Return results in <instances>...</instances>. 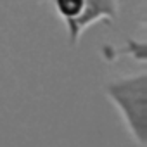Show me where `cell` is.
<instances>
[{"instance_id": "obj_1", "label": "cell", "mask_w": 147, "mask_h": 147, "mask_svg": "<svg viewBox=\"0 0 147 147\" xmlns=\"http://www.w3.org/2000/svg\"><path fill=\"white\" fill-rule=\"evenodd\" d=\"M111 102L121 113L130 133L140 144H147V75L140 73L113 82L106 87Z\"/></svg>"}, {"instance_id": "obj_2", "label": "cell", "mask_w": 147, "mask_h": 147, "mask_svg": "<svg viewBox=\"0 0 147 147\" xmlns=\"http://www.w3.org/2000/svg\"><path fill=\"white\" fill-rule=\"evenodd\" d=\"M118 0H83L82 12L73 19H66L71 43H78L82 33L94 23L100 19H114L118 16Z\"/></svg>"}, {"instance_id": "obj_3", "label": "cell", "mask_w": 147, "mask_h": 147, "mask_svg": "<svg viewBox=\"0 0 147 147\" xmlns=\"http://www.w3.org/2000/svg\"><path fill=\"white\" fill-rule=\"evenodd\" d=\"M54 2H55V9L59 16L64 21L76 18L83 9V0H54Z\"/></svg>"}]
</instances>
